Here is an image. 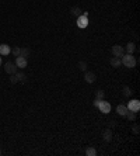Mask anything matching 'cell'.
Instances as JSON below:
<instances>
[{
  "label": "cell",
  "instance_id": "1",
  "mask_svg": "<svg viewBox=\"0 0 140 156\" xmlns=\"http://www.w3.org/2000/svg\"><path fill=\"white\" fill-rule=\"evenodd\" d=\"M121 62H122V65L129 68V69L134 68L136 63H137V61H136V58L133 56V53H125V55L121 58Z\"/></svg>",
  "mask_w": 140,
  "mask_h": 156
},
{
  "label": "cell",
  "instance_id": "2",
  "mask_svg": "<svg viewBox=\"0 0 140 156\" xmlns=\"http://www.w3.org/2000/svg\"><path fill=\"white\" fill-rule=\"evenodd\" d=\"M98 108H100V111H101L102 114H109V113H111V104L102 98V100H100Z\"/></svg>",
  "mask_w": 140,
  "mask_h": 156
},
{
  "label": "cell",
  "instance_id": "3",
  "mask_svg": "<svg viewBox=\"0 0 140 156\" xmlns=\"http://www.w3.org/2000/svg\"><path fill=\"white\" fill-rule=\"evenodd\" d=\"M87 26H88V17H87V13L78 16V17H77V27H78V28H86Z\"/></svg>",
  "mask_w": 140,
  "mask_h": 156
},
{
  "label": "cell",
  "instance_id": "4",
  "mask_svg": "<svg viewBox=\"0 0 140 156\" xmlns=\"http://www.w3.org/2000/svg\"><path fill=\"white\" fill-rule=\"evenodd\" d=\"M111 51H112V55L116 56V58H122V56L125 55V49H123V46H121V45H114Z\"/></svg>",
  "mask_w": 140,
  "mask_h": 156
},
{
  "label": "cell",
  "instance_id": "5",
  "mask_svg": "<svg viewBox=\"0 0 140 156\" xmlns=\"http://www.w3.org/2000/svg\"><path fill=\"white\" fill-rule=\"evenodd\" d=\"M127 110H130V111H134V113H137V111L140 110V101L139 100H130L129 103H127Z\"/></svg>",
  "mask_w": 140,
  "mask_h": 156
},
{
  "label": "cell",
  "instance_id": "6",
  "mask_svg": "<svg viewBox=\"0 0 140 156\" xmlns=\"http://www.w3.org/2000/svg\"><path fill=\"white\" fill-rule=\"evenodd\" d=\"M4 72L8 73V75H14V73L17 72L16 63H13V62H7V63H4Z\"/></svg>",
  "mask_w": 140,
  "mask_h": 156
},
{
  "label": "cell",
  "instance_id": "7",
  "mask_svg": "<svg viewBox=\"0 0 140 156\" xmlns=\"http://www.w3.org/2000/svg\"><path fill=\"white\" fill-rule=\"evenodd\" d=\"M16 66L17 68H20V69H24V68H27V58H24V56H16Z\"/></svg>",
  "mask_w": 140,
  "mask_h": 156
},
{
  "label": "cell",
  "instance_id": "8",
  "mask_svg": "<svg viewBox=\"0 0 140 156\" xmlns=\"http://www.w3.org/2000/svg\"><path fill=\"white\" fill-rule=\"evenodd\" d=\"M84 79H86V82L87 83H94L95 82V79H97V76H95V73L94 72H90V71H86V73H84Z\"/></svg>",
  "mask_w": 140,
  "mask_h": 156
},
{
  "label": "cell",
  "instance_id": "9",
  "mask_svg": "<svg viewBox=\"0 0 140 156\" xmlns=\"http://www.w3.org/2000/svg\"><path fill=\"white\" fill-rule=\"evenodd\" d=\"M8 53H11V48L7 45V44H1L0 45V55L1 56H7Z\"/></svg>",
  "mask_w": 140,
  "mask_h": 156
},
{
  "label": "cell",
  "instance_id": "10",
  "mask_svg": "<svg viewBox=\"0 0 140 156\" xmlns=\"http://www.w3.org/2000/svg\"><path fill=\"white\" fill-rule=\"evenodd\" d=\"M116 113H118L121 117H125V114L127 113V107L125 104H119V105L116 107Z\"/></svg>",
  "mask_w": 140,
  "mask_h": 156
},
{
  "label": "cell",
  "instance_id": "11",
  "mask_svg": "<svg viewBox=\"0 0 140 156\" xmlns=\"http://www.w3.org/2000/svg\"><path fill=\"white\" fill-rule=\"evenodd\" d=\"M102 137H104V139H105L107 142H111V141H112V131L109 130V128L104 130L102 131Z\"/></svg>",
  "mask_w": 140,
  "mask_h": 156
},
{
  "label": "cell",
  "instance_id": "12",
  "mask_svg": "<svg viewBox=\"0 0 140 156\" xmlns=\"http://www.w3.org/2000/svg\"><path fill=\"white\" fill-rule=\"evenodd\" d=\"M123 49H125L126 53H133V52L136 51V45H134V42H127L126 46H125Z\"/></svg>",
  "mask_w": 140,
  "mask_h": 156
},
{
  "label": "cell",
  "instance_id": "13",
  "mask_svg": "<svg viewBox=\"0 0 140 156\" xmlns=\"http://www.w3.org/2000/svg\"><path fill=\"white\" fill-rule=\"evenodd\" d=\"M111 65H112V68H121V65H122L121 58H116V56H114V58L111 59Z\"/></svg>",
  "mask_w": 140,
  "mask_h": 156
},
{
  "label": "cell",
  "instance_id": "14",
  "mask_svg": "<svg viewBox=\"0 0 140 156\" xmlns=\"http://www.w3.org/2000/svg\"><path fill=\"white\" fill-rule=\"evenodd\" d=\"M125 117H126L129 121H134V120H136V113H134V111L127 110V113L125 114Z\"/></svg>",
  "mask_w": 140,
  "mask_h": 156
},
{
  "label": "cell",
  "instance_id": "15",
  "mask_svg": "<svg viewBox=\"0 0 140 156\" xmlns=\"http://www.w3.org/2000/svg\"><path fill=\"white\" fill-rule=\"evenodd\" d=\"M86 155L87 156H97V149L93 148V146H88V148L86 149Z\"/></svg>",
  "mask_w": 140,
  "mask_h": 156
},
{
  "label": "cell",
  "instance_id": "16",
  "mask_svg": "<svg viewBox=\"0 0 140 156\" xmlns=\"http://www.w3.org/2000/svg\"><path fill=\"white\" fill-rule=\"evenodd\" d=\"M70 13L73 14V16H76V17H78V16H81V9L80 7H71Z\"/></svg>",
  "mask_w": 140,
  "mask_h": 156
},
{
  "label": "cell",
  "instance_id": "17",
  "mask_svg": "<svg viewBox=\"0 0 140 156\" xmlns=\"http://www.w3.org/2000/svg\"><path fill=\"white\" fill-rule=\"evenodd\" d=\"M18 56H24V58L30 56V49H28V48H20V55Z\"/></svg>",
  "mask_w": 140,
  "mask_h": 156
},
{
  "label": "cell",
  "instance_id": "18",
  "mask_svg": "<svg viewBox=\"0 0 140 156\" xmlns=\"http://www.w3.org/2000/svg\"><path fill=\"white\" fill-rule=\"evenodd\" d=\"M122 93H123V96H125V97H129V96L132 94V90H130V87H129V86H123Z\"/></svg>",
  "mask_w": 140,
  "mask_h": 156
},
{
  "label": "cell",
  "instance_id": "19",
  "mask_svg": "<svg viewBox=\"0 0 140 156\" xmlns=\"http://www.w3.org/2000/svg\"><path fill=\"white\" fill-rule=\"evenodd\" d=\"M87 68H88L87 62H84V61H80V62H78V69H80V71L86 72V71H87Z\"/></svg>",
  "mask_w": 140,
  "mask_h": 156
},
{
  "label": "cell",
  "instance_id": "20",
  "mask_svg": "<svg viewBox=\"0 0 140 156\" xmlns=\"http://www.w3.org/2000/svg\"><path fill=\"white\" fill-rule=\"evenodd\" d=\"M104 96H105L104 90H101V89L95 90V98H98V100H102V98H104Z\"/></svg>",
  "mask_w": 140,
  "mask_h": 156
},
{
  "label": "cell",
  "instance_id": "21",
  "mask_svg": "<svg viewBox=\"0 0 140 156\" xmlns=\"http://www.w3.org/2000/svg\"><path fill=\"white\" fill-rule=\"evenodd\" d=\"M16 76H17V79H18L20 82H24V80H25V78H27L23 72H16Z\"/></svg>",
  "mask_w": 140,
  "mask_h": 156
},
{
  "label": "cell",
  "instance_id": "22",
  "mask_svg": "<svg viewBox=\"0 0 140 156\" xmlns=\"http://www.w3.org/2000/svg\"><path fill=\"white\" fill-rule=\"evenodd\" d=\"M11 53H13L14 56H18L20 55V46H14V48H11Z\"/></svg>",
  "mask_w": 140,
  "mask_h": 156
},
{
  "label": "cell",
  "instance_id": "23",
  "mask_svg": "<svg viewBox=\"0 0 140 156\" xmlns=\"http://www.w3.org/2000/svg\"><path fill=\"white\" fill-rule=\"evenodd\" d=\"M10 82H11L13 85L18 82V79H17V76H16V73H14V75H10Z\"/></svg>",
  "mask_w": 140,
  "mask_h": 156
},
{
  "label": "cell",
  "instance_id": "24",
  "mask_svg": "<svg viewBox=\"0 0 140 156\" xmlns=\"http://www.w3.org/2000/svg\"><path fill=\"white\" fill-rule=\"evenodd\" d=\"M132 131H133V134H134V135H139V132H140L139 125H133V128H132Z\"/></svg>",
  "mask_w": 140,
  "mask_h": 156
},
{
  "label": "cell",
  "instance_id": "25",
  "mask_svg": "<svg viewBox=\"0 0 140 156\" xmlns=\"http://www.w3.org/2000/svg\"><path fill=\"white\" fill-rule=\"evenodd\" d=\"M98 104H100V100L95 98V100H94V107H98Z\"/></svg>",
  "mask_w": 140,
  "mask_h": 156
},
{
  "label": "cell",
  "instance_id": "26",
  "mask_svg": "<svg viewBox=\"0 0 140 156\" xmlns=\"http://www.w3.org/2000/svg\"><path fill=\"white\" fill-rule=\"evenodd\" d=\"M1 63H3V61H1V55H0V66H1Z\"/></svg>",
  "mask_w": 140,
  "mask_h": 156
},
{
  "label": "cell",
  "instance_id": "27",
  "mask_svg": "<svg viewBox=\"0 0 140 156\" xmlns=\"http://www.w3.org/2000/svg\"><path fill=\"white\" fill-rule=\"evenodd\" d=\"M0 155H1V150H0Z\"/></svg>",
  "mask_w": 140,
  "mask_h": 156
}]
</instances>
